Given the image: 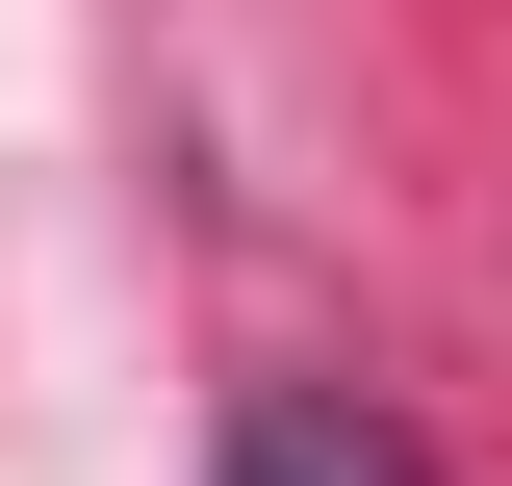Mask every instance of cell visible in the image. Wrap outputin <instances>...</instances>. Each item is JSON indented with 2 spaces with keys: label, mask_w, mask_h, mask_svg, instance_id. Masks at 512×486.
Masks as SVG:
<instances>
[{
  "label": "cell",
  "mask_w": 512,
  "mask_h": 486,
  "mask_svg": "<svg viewBox=\"0 0 512 486\" xmlns=\"http://www.w3.org/2000/svg\"><path fill=\"white\" fill-rule=\"evenodd\" d=\"M205 486H436V461H410L384 410H333V384H282V410H231V461H205Z\"/></svg>",
  "instance_id": "6da1fadb"
}]
</instances>
